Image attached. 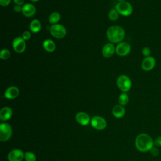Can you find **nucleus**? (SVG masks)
<instances>
[{
  "mask_svg": "<svg viewBox=\"0 0 161 161\" xmlns=\"http://www.w3.org/2000/svg\"><path fill=\"white\" fill-rule=\"evenodd\" d=\"M135 144L138 150L142 152H146L150 151L153 147V141L149 135L140 133L136 136Z\"/></svg>",
  "mask_w": 161,
  "mask_h": 161,
  "instance_id": "nucleus-1",
  "label": "nucleus"
},
{
  "mask_svg": "<svg viewBox=\"0 0 161 161\" xmlns=\"http://www.w3.org/2000/svg\"><path fill=\"white\" fill-rule=\"evenodd\" d=\"M125 34L124 29L117 25L110 26L106 31L107 38L112 43L121 42L125 37Z\"/></svg>",
  "mask_w": 161,
  "mask_h": 161,
  "instance_id": "nucleus-2",
  "label": "nucleus"
},
{
  "mask_svg": "<svg viewBox=\"0 0 161 161\" xmlns=\"http://www.w3.org/2000/svg\"><path fill=\"white\" fill-rule=\"evenodd\" d=\"M116 84L119 90L123 92H126L131 89L132 82L131 79L127 75H121L117 78Z\"/></svg>",
  "mask_w": 161,
  "mask_h": 161,
  "instance_id": "nucleus-3",
  "label": "nucleus"
},
{
  "mask_svg": "<svg viewBox=\"0 0 161 161\" xmlns=\"http://www.w3.org/2000/svg\"><path fill=\"white\" fill-rule=\"evenodd\" d=\"M115 9L119 14L124 16H130L133 12V7L131 4L125 1L118 3L115 6Z\"/></svg>",
  "mask_w": 161,
  "mask_h": 161,
  "instance_id": "nucleus-4",
  "label": "nucleus"
},
{
  "mask_svg": "<svg viewBox=\"0 0 161 161\" xmlns=\"http://www.w3.org/2000/svg\"><path fill=\"white\" fill-rule=\"evenodd\" d=\"M50 33L53 37L58 39H62L65 36L67 30L63 25L60 24H54L50 26Z\"/></svg>",
  "mask_w": 161,
  "mask_h": 161,
  "instance_id": "nucleus-5",
  "label": "nucleus"
},
{
  "mask_svg": "<svg viewBox=\"0 0 161 161\" xmlns=\"http://www.w3.org/2000/svg\"><path fill=\"white\" fill-rule=\"evenodd\" d=\"M12 135V128L8 123H1L0 124V140L8 141Z\"/></svg>",
  "mask_w": 161,
  "mask_h": 161,
  "instance_id": "nucleus-6",
  "label": "nucleus"
},
{
  "mask_svg": "<svg viewBox=\"0 0 161 161\" xmlns=\"http://www.w3.org/2000/svg\"><path fill=\"white\" fill-rule=\"evenodd\" d=\"M13 48L16 53H23L26 49L25 40L22 37H16L13 40Z\"/></svg>",
  "mask_w": 161,
  "mask_h": 161,
  "instance_id": "nucleus-7",
  "label": "nucleus"
},
{
  "mask_svg": "<svg viewBox=\"0 0 161 161\" xmlns=\"http://www.w3.org/2000/svg\"><path fill=\"white\" fill-rule=\"evenodd\" d=\"M91 125L94 128L101 130L104 129L106 127L107 123L103 117L96 116L91 118Z\"/></svg>",
  "mask_w": 161,
  "mask_h": 161,
  "instance_id": "nucleus-8",
  "label": "nucleus"
},
{
  "mask_svg": "<svg viewBox=\"0 0 161 161\" xmlns=\"http://www.w3.org/2000/svg\"><path fill=\"white\" fill-rule=\"evenodd\" d=\"M130 50L131 47L130 44L125 42L119 43L116 47V53L119 56H126L130 52Z\"/></svg>",
  "mask_w": 161,
  "mask_h": 161,
  "instance_id": "nucleus-9",
  "label": "nucleus"
},
{
  "mask_svg": "<svg viewBox=\"0 0 161 161\" xmlns=\"http://www.w3.org/2000/svg\"><path fill=\"white\" fill-rule=\"evenodd\" d=\"M156 64V60L154 57L152 56H149L145 57L141 64L142 69L145 71H150L152 70Z\"/></svg>",
  "mask_w": 161,
  "mask_h": 161,
  "instance_id": "nucleus-10",
  "label": "nucleus"
},
{
  "mask_svg": "<svg viewBox=\"0 0 161 161\" xmlns=\"http://www.w3.org/2000/svg\"><path fill=\"white\" fill-rule=\"evenodd\" d=\"M24 157L25 153L20 149L12 150L8 155L9 161H22Z\"/></svg>",
  "mask_w": 161,
  "mask_h": 161,
  "instance_id": "nucleus-11",
  "label": "nucleus"
},
{
  "mask_svg": "<svg viewBox=\"0 0 161 161\" xmlns=\"http://www.w3.org/2000/svg\"><path fill=\"white\" fill-rule=\"evenodd\" d=\"M19 94V89L16 86H11L7 88L4 92V97L8 99L16 98Z\"/></svg>",
  "mask_w": 161,
  "mask_h": 161,
  "instance_id": "nucleus-12",
  "label": "nucleus"
},
{
  "mask_svg": "<svg viewBox=\"0 0 161 161\" xmlns=\"http://www.w3.org/2000/svg\"><path fill=\"white\" fill-rule=\"evenodd\" d=\"M115 52H116V48L114 45L111 43H106V45H104L102 49V54L105 58L111 57V56H113V55Z\"/></svg>",
  "mask_w": 161,
  "mask_h": 161,
  "instance_id": "nucleus-13",
  "label": "nucleus"
},
{
  "mask_svg": "<svg viewBox=\"0 0 161 161\" xmlns=\"http://www.w3.org/2000/svg\"><path fill=\"white\" fill-rule=\"evenodd\" d=\"M22 13L26 17H31L34 16L36 13V8L35 6L30 3L25 4L22 7Z\"/></svg>",
  "mask_w": 161,
  "mask_h": 161,
  "instance_id": "nucleus-14",
  "label": "nucleus"
},
{
  "mask_svg": "<svg viewBox=\"0 0 161 161\" xmlns=\"http://www.w3.org/2000/svg\"><path fill=\"white\" fill-rule=\"evenodd\" d=\"M76 121L81 125H87L91 121L89 116L84 112H79L75 116Z\"/></svg>",
  "mask_w": 161,
  "mask_h": 161,
  "instance_id": "nucleus-15",
  "label": "nucleus"
},
{
  "mask_svg": "<svg viewBox=\"0 0 161 161\" xmlns=\"http://www.w3.org/2000/svg\"><path fill=\"white\" fill-rule=\"evenodd\" d=\"M13 114L11 108L8 106H5L0 111V119L3 121H6L9 119Z\"/></svg>",
  "mask_w": 161,
  "mask_h": 161,
  "instance_id": "nucleus-16",
  "label": "nucleus"
},
{
  "mask_svg": "<svg viewBox=\"0 0 161 161\" xmlns=\"http://www.w3.org/2000/svg\"><path fill=\"white\" fill-rule=\"evenodd\" d=\"M112 113L115 118H121L123 117L125 114V109L123 106L118 104L113 107L112 109Z\"/></svg>",
  "mask_w": 161,
  "mask_h": 161,
  "instance_id": "nucleus-17",
  "label": "nucleus"
},
{
  "mask_svg": "<svg viewBox=\"0 0 161 161\" xmlns=\"http://www.w3.org/2000/svg\"><path fill=\"white\" fill-rule=\"evenodd\" d=\"M43 47L47 52H53L56 48V45L52 40L46 39L43 42Z\"/></svg>",
  "mask_w": 161,
  "mask_h": 161,
  "instance_id": "nucleus-18",
  "label": "nucleus"
},
{
  "mask_svg": "<svg viewBox=\"0 0 161 161\" xmlns=\"http://www.w3.org/2000/svg\"><path fill=\"white\" fill-rule=\"evenodd\" d=\"M42 28L41 23L38 19H35L31 21V22L30 24V30L32 33H38Z\"/></svg>",
  "mask_w": 161,
  "mask_h": 161,
  "instance_id": "nucleus-19",
  "label": "nucleus"
},
{
  "mask_svg": "<svg viewBox=\"0 0 161 161\" xmlns=\"http://www.w3.org/2000/svg\"><path fill=\"white\" fill-rule=\"evenodd\" d=\"M61 16L58 12L52 13L48 17V21L50 24L54 25L57 24V23L60 20Z\"/></svg>",
  "mask_w": 161,
  "mask_h": 161,
  "instance_id": "nucleus-20",
  "label": "nucleus"
},
{
  "mask_svg": "<svg viewBox=\"0 0 161 161\" xmlns=\"http://www.w3.org/2000/svg\"><path fill=\"white\" fill-rule=\"evenodd\" d=\"M118 101L119 104H120L121 106L126 105L129 101L128 95L126 92H123V93L121 94L118 98Z\"/></svg>",
  "mask_w": 161,
  "mask_h": 161,
  "instance_id": "nucleus-21",
  "label": "nucleus"
},
{
  "mask_svg": "<svg viewBox=\"0 0 161 161\" xmlns=\"http://www.w3.org/2000/svg\"><path fill=\"white\" fill-rule=\"evenodd\" d=\"M11 56V52L9 50L4 48L0 52V58L2 60H7Z\"/></svg>",
  "mask_w": 161,
  "mask_h": 161,
  "instance_id": "nucleus-22",
  "label": "nucleus"
},
{
  "mask_svg": "<svg viewBox=\"0 0 161 161\" xmlns=\"http://www.w3.org/2000/svg\"><path fill=\"white\" fill-rule=\"evenodd\" d=\"M24 158L26 161H36V156L35 155L30 151H27L25 153Z\"/></svg>",
  "mask_w": 161,
  "mask_h": 161,
  "instance_id": "nucleus-23",
  "label": "nucleus"
},
{
  "mask_svg": "<svg viewBox=\"0 0 161 161\" xmlns=\"http://www.w3.org/2000/svg\"><path fill=\"white\" fill-rule=\"evenodd\" d=\"M118 16H119V13L118 12L116 11V9H111V11L108 14V17L109 19L111 21H115L118 18Z\"/></svg>",
  "mask_w": 161,
  "mask_h": 161,
  "instance_id": "nucleus-24",
  "label": "nucleus"
},
{
  "mask_svg": "<svg viewBox=\"0 0 161 161\" xmlns=\"http://www.w3.org/2000/svg\"><path fill=\"white\" fill-rule=\"evenodd\" d=\"M142 52L143 55H144L145 57H149V56L150 55L151 50H150V49L149 47H145L143 48Z\"/></svg>",
  "mask_w": 161,
  "mask_h": 161,
  "instance_id": "nucleus-25",
  "label": "nucleus"
},
{
  "mask_svg": "<svg viewBox=\"0 0 161 161\" xmlns=\"http://www.w3.org/2000/svg\"><path fill=\"white\" fill-rule=\"evenodd\" d=\"M153 146L156 147H161V136L157 137L153 141Z\"/></svg>",
  "mask_w": 161,
  "mask_h": 161,
  "instance_id": "nucleus-26",
  "label": "nucleus"
},
{
  "mask_svg": "<svg viewBox=\"0 0 161 161\" xmlns=\"http://www.w3.org/2000/svg\"><path fill=\"white\" fill-rule=\"evenodd\" d=\"M150 152L151 155H152V156H154V157H156V156H157V155L159 154V150H158V149L157 148V147H155V146H153V147L151 148V150H150Z\"/></svg>",
  "mask_w": 161,
  "mask_h": 161,
  "instance_id": "nucleus-27",
  "label": "nucleus"
},
{
  "mask_svg": "<svg viewBox=\"0 0 161 161\" xmlns=\"http://www.w3.org/2000/svg\"><path fill=\"white\" fill-rule=\"evenodd\" d=\"M22 38L25 40H28L31 38V33L28 31H25L22 33Z\"/></svg>",
  "mask_w": 161,
  "mask_h": 161,
  "instance_id": "nucleus-28",
  "label": "nucleus"
},
{
  "mask_svg": "<svg viewBox=\"0 0 161 161\" xmlns=\"http://www.w3.org/2000/svg\"><path fill=\"white\" fill-rule=\"evenodd\" d=\"M11 3V0H0V4L3 6H7Z\"/></svg>",
  "mask_w": 161,
  "mask_h": 161,
  "instance_id": "nucleus-29",
  "label": "nucleus"
},
{
  "mask_svg": "<svg viewBox=\"0 0 161 161\" xmlns=\"http://www.w3.org/2000/svg\"><path fill=\"white\" fill-rule=\"evenodd\" d=\"M13 10L16 12V13H19V12H22V7L20 5H18L16 4L14 7H13Z\"/></svg>",
  "mask_w": 161,
  "mask_h": 161,
  "instance_id": "nucleus-30",
  "label": "nucleus"
},
{
  "mask_svg": "<svg viewBox=\"0 0 161 161\" xmlns=\"http://www.w3.org/2000/svg\"><path fill=\"white\" fill-rule=\"evenodd\" d=\"M13 1L16 4L20 5V6H21L24 3V0H13Z\"/></svg>",
  "mask_w": 161,
  "mask_h": 161,
  "instance_id": "nucleus-31",
  "label": "nucleus"
},
{
  "mask_svg": "<svg viewBox=\"0 0 161 161\" xmlns=\"http://www.w3.org/2000/svg\"><path fill=\"white\" fill-rule=\"evenodd\" d=\"M30 1H32V2H36V1H38V0H30Z\"/></svg>",
  "mask_w": 161,
  "mask_h": 161,
  "instance_id": "nucleus-32",
  "label": "nucleus"
},
{
  "mask_svg": "<svg viewBox=\"0 0 161 161\" xmlns=\"http://www.w3.org/2000/svg\"><path fill=\"white\" fill-rule=\"evenodd\" d=\"M117 1H118L119 2H120V1H125V0H117Z\"/></svg>",
  "mask_w": 161,
  "mask_h": 161,
  "instance_id": "nucleus-33",
  "label": "nucleus"
}]
</instances>
